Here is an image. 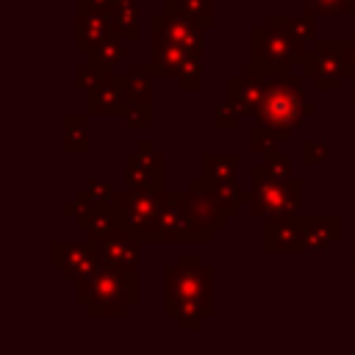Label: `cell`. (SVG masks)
Instances as JSON below:
<instances>
[{
	"label": "cell",
	"mask_w": 355,
	"mask_h": 355,
	"mask_svg": "<svg viewBox=\"0 0 355 355\" xmlns=\"http://www.w3.org/2000/svg\"><path fill=\"white\" fill-rule=\"evenodd\" d=\"M305 94V75H283V78H269L266 97L261 111L255 114V122L272 128L283 141L291 139V133L302 125V97Z\"/></svg>",
	"instance_id": "3957f363"
},
{
	"label": "cell",
	"mask_w": 355,
	"mask_h": 355,
	"mask_svg": "<svg viewBox=\"0 0 355 355\" xmlns=\"http://www.w3.org/2000/svg\"><path fill=\"white\" fill-rule=\"evenodd\" d=\"M139 244L141 241L133 233H125V236H116L100 244L103 263L128 280L133 291V302H139Z\"/></svg>",
	"instance_id": "7c38bea8"
},
{
	"label": "cell",
	"mask_w": 355,
	"mask_h": 355,
	"mask_svg": "<svg viewBox=\"0 0 355 355\" xmlns=\"http://www.w3.org/2000/svg\"><path fill=\"white\" fill-rule=\"evenodd\" d=\"M111 19L105 11H75V50L89 53L92 47L111 39Z\"/></svg>",
	"instance_id": "ffe728a7"
},
{
	"label": "cell",
	"mask_w": 355,
	"mask_h": 355,
	"mask_svg": "<svg viewBox=\"0 0 355 355\" xmlns=\"http://www.w3.org/2000/svg\"><path fill=\"white\" fill-rule=\"evenodd\" d=\"M302 114H305V119L313 116V114H316V103H313V100H302Z\"/></svg>",
	"instance_id": "ab89813d"
},
{
	"label": "cell",
	"mask_w": 355,
	"mask_h": 355,
	"mask_svg": "<svg viewBox=\"0 0 355 355\" xmlns=\"http://www.w3.org/2000/svg\"><path fill=\"white\" fill-rule=\"evenodd\" d=\"M330 161V144L322 139H305L302 141V164L305 166H319Z\"/></svg>",
	"instance_id": "8d00e7d4"
},
{
	"label": "cell",
	"mask_w": 355,
	"mask_h": 355,
	"mask_svg": "<svg viewBox=\"0 0 355 355\" xmlns=\"http://www.w3.org/2000/svg\"><path fill=\"white\" fill-rule=\"evenodd\" d=\"M349 39H316L313 47H308L300 58V69L305 78L313 80L319 92H338L347 67H344V50Z\"/></svg>",
	"instance_id": "5b68a950"
},
{
	"label": "cell",
	"mask_w": 355,
	"mask_h": 355,
	"mask_svg": "<svg viewBox=\"0 0 355 355\" xmlns=\"http://www.w3.org/2000/svg\"><path fill=\"white\" fill-rule=\"evenodd\" d=\"M214 313H216L214 291L191 294V297H186V300H180L178 305H172V308L164 311V316L172 319L178 330H200Z\"/></svg>",
	"instance_id": "ac0fdd59"
},
{
	"label": "cell",
	"mask_w": 355,
	"mask_h": 355,
	"mask_svg": "<svg viewBox=\"0 0 355 355\" xmlns=\"http://www.w3.org/2000/svg\"><path fill=\"white\" fill-rule=\"evenodd\" d=\"M75 227L83 230L92 241H108V239H116V236H125L130 233L122 219L116 216L114 205L111 202H92V205H83L80 214L75 216Z\"/></svg>",
	"instance_id": "5bb4252c"
},
{
	"label": "cell",
	"mask_w": 355,
	"mask_h": 355,
	"mask_svg": "<svg viewBox=\"0 0 355 355\" xmlns=\"http://www.w3.org/2000/svg\"><path fill=\"white\" fill-rule=\"evenodd\" d=\"M114 186H111V180H103V178H94V180H89L83 189H78L75 191V200H80L83 205H92V202H111L114 200Z\"/></svg>",
	"instance_id": "4dcf8cb0"
},
{
	"label": "cell",
	"mask_w": 355,
	"mask_h": 355,
	"mask_svg": "<svg viewBox=\"0 0 355 355\" xmlns=\"http://www.w3.org/2000/svg\"><path fill=\"white\" fill-rule=\"evenodd\" d=\"M214 291V269L205 266L202 255L197 252H183L175 258L172 266L164 272V311L178 305L180 300L191 294H205Z\"/></svg>",
	"instance_id": "8992f818"
},
{
	"label": "cell",
	"mask_w": 355,
	"mask_h": 355,
	"mask_svg": "<svg viewBox=\"0 0 355 355\" xmlns=\"http://www.w3.org/2000/svg\"><path fill=\"white\" fill-rule=\"evenodd\" d=\"M161 202L164 194L136 191L128 186L116 189L111 200L116 216L139 241H161Z\"/></svg>",
	"instance_id": "277c9868"
},
{
	"label": "cell",
	"mask_w": 355,
	"mask_h": 355,
	"mask_svg": "<svg viewBox=\"0 0 355 355\" xmlns=\"http://www.w3.org/2000/svg\"><path fill=\"white\" fill-rule=\"evenodd\" d=\"M250 189H252V202H250L252 216L300 214V208H302V191H305V183H302L300 178L252 183Z\"/></svg>",
	"instance_id": "9c48e42d"
},
{
	"label": "cell",
	"mask_w": 355,
	"mask_h": 355,
	"mask_svg": "<svg viewBox=\"0 0 355 355\" xmlns=\"http://www.w3.org/2000/svg\"><path fill=\"white\" fill-rule=\"evenodd\" d=\"M122 119L133 130H147L153 125V103H128Z\"/></svg>",
	"instance_id": "e575fe53"
},
{
	"label": "cell",
	"mask_w": 355,
	"mask_h": 355,
	"mask_svg": "<svg viewBox=\"0 0 355 355\" xmlns=\"http://www.w3.org/2000/svg\"><path fill=\"white\" fill-rule=\"evenodd\" d=\"M241 158L239 153H202L200 158V178L189 180L191 191H208L219 180H233Z\"/></svg>",
	"instance_id": "d6986e66"
},
{
	"label": "cell",
	"mask_w": 355,
	"mask_h": 355,
	"mask_svg": "<svg viewBox=\"0 0 355 355\" xmlns=\"http://www.w3.org/2000/svg\"><path fill=\"white\" fill-rule=\"evenodd\" d=\"M250 178H252V183H266V180H286V178H291V155L283 153V150L266 153L263 164L250 166Z\"/></svg>",
	"instance_id": "83f0119b"
},
{
	"label": "cell",
	"mask_w": 355,
	"mask_h": 355,
	"mask_svg": "<svg viewBox=\"0 0 355 355\" xmlns=\"http://www.w3.org/2000/svg\"><path fill=\"white\" fill-rule=\"evenodd\" d=\"M191 58H200V53H189L175 42L150 36V61L155 64L158 78H175L183 69V64L191 61Z\"/></svg>",
	"instance_id": "7402d4cb"
},
{
	"label": "cell",
	"mask_w": 355,
	"mask_h": 355,
	"mask_svg": "<svg viewBox=\"0 0 355 355\" xmlns=\"http://www.w3.org/2000/svg\"><path fill=\"white\" fill-rule=\"evenodd\" d=\"M61 128H64L61 147L67 155H80L89 150V116L86 114H67L61 119Z\"/></svg>",
	"instance_id": "484cf974"
},
{
	"label": "cell",
	"mask_w": 355,
	"mask_h": 355,
	"mask_svg": "<svg viewBox=\"0 0 355 355\" xmlns=\"http://www.w3.org/2000/svg\"><path fill=\"white\" fill-rule=\"evenodd\" d=\"M280 141H283V139H280L272 128H266V125H261V122H255L252 130H250V150L258 153V155H266V153L277 150Z\"/></svg>",
	"instance_id": "836d02e7"
},
{
	"label": "cell",
	"mask_w": 355,
	"mask_h": 355,
	"mask_svg": "<svg viewBox=\"0 0 355 355\" xmlns=\"http://www.w3.org/2000/svg\"><path fill=\"white\" fill-rule=\"evenodd\" d=\"M263 22L280 28L283 33H288L294 42H300L305 50L313 47L316 42V17L313 14H302V17H288V14H266Z\"/></svg>",
	"instance_id": "cb8c5ba5"
},
{
	"label": "cell",
	"mask_w": 355,
	"mask_h": 355,
	"mask_svg": "<svg viewBox=\"0 0 355 355\" xmlns=\"http://www.w3.org/2000/svg\"><path fill=\"white\" fill-rule=\"evenodd\" d=\"M150 36L175 42V44H180L183 50L202 55V28H200L197 22L180 17V14H169V11L153 14V17H150Z\"/></svg>",
	"instance_id": "4fadbf2b"
},
{
	"label": "cell",
	"mask_w": 355,
	"mask_h": 355,
	"mask_svg": "<svg viewBox=\"0 0 355 355\" xmlns=\"http://www.w3.org/2000/svg\"><path fill=\"white\" fill-rule=\"evenodd\" d=\"M302 53L305 47L288 33L269 22H261L250 31V61L241 64L239 72L258 78H283L291 75V67H300Z\"/></svg>",
	"instance_id": "6da1fadb"
},
{
	"label": "cell",
	"mask_w": 355,
	"mask_h": 355,
	"mask_svg": "<svg viewBox=\"0 0 355 355\" xmlns=\"http://www.w3.org/2000/svg\"><path fill=\"white\" fill-rule=\"evenodd\" d=\"M75 302L86 308L89 316H114V319H125L128 311L136 305L128 280L119 272L108 269L105 263H100L86 277L75 280Z\"/></svg>",
	"instance_id": "7a4b0ae2"
},
{
	"label": "cell",
	"mask_w": 355,
	"mask_h": 355,
	"mask_svg": "<svg viewBox=\"0 0 355 355\" xmlns=\"http://www.w3.org/2000/svg\"><path fill=\"white\" fill-rule=\"evenodd\" d=\"M111 0H75V11H108Z\"/></svg>",
	"instance_id": "f35d334b"
},
{
	"label": "cell",
	"mask_w": 355,
	"mask_h": 355,
	"mask_svg": "<svg viewBox=\"0 0 355 355\" xmlns=\"http://www.w3.org/2000/svg\"><path fill=\"white\" fill-rule=\"evenodd\" d=\"M211 191L216 194V200L222 202L227 216H239L244 211V205L252 202V189H241L236 180H219L211 186Z\"/></svg>",
	"instance_id": "f1b7e54d"
},
{
	"label": "cell",
	"mask_w": 355,
	"mask_h": 355,
	"mask_svg": "<svg viewBox=\"0 0 355 355\" xmlns=\"http://www.w3.org/2000/svg\"><path fill=\"white\" fill-rule=\"evenodd\" d=\"M263 252L269 255H302L305 214H269L263 216Z\"/></svg>",
	"instance_id": "8fae6325"
},
{
	"label": "cell",
	"mask_w": 355,
	"mask_h": 355,
	"mask_svg": "<svg viewBox=\"0 0 355 355\" xmlns=\"http://www.w3.org/2000/svg\"><path fill=\"white\" fill-rule=\"evenodd\" d=\"M105 72H100L97 67H92L89 61L86 64H78L75 67V89H80V92H89L100 78H103Z\"/></svg>",
	"instance_id": "74e56055"
},
{
	"label": "cell",
	"mask_w": 355,
	"mask_h": 355,
	"mask_svg": "<svg viewBox=\"0 0 355 355\" xmlns=\"http://www.w3.org/2000/svg\"><path fill=\"white\" fill-rule=\"evenodd\" d=\"M50 263L67 277L80 280L103 263L100 241H53L50 244Z\"/></svg>",
	"instance_id": "30bf717a"
},
{
	"label": "cell",
	"mask_w": 355,
	"mask_h": 355,
	"mask_svg": "<svg viewBox=\"0 0 355 355\" xmlns=\"http://www.w3.org/2000/svg\"><path fill=\"white\" fill-rule=\"evenodd\" d=\"M125 186L136 191H166V161L161 153H155L150 139H141L136 150L125 155Z\"/></svg>",
	"instance_id": "ba28073f"
},
{
	"label": "cell",
	"mask_w": 355,
	"mask_h": 355,
	"mask_svg": "<svg viewBox=\"0 0 355 355\" xmlns=\"http://www.w3.org/2000/svg\"><path fill=\"white\" fill-rule=\"evenodd\" d=\"M352 277H355V244H352Z\"/></svg>",
	"instance_id": "60d3db41"
},
{
	"label": "cell",
	"mask_w": 355,
	"mask_h": 355,
	"mask_svg": "<svg viewBox=\"0 0 355 355\" xmlns=\"http://www.w3.org/2000/svg\"><path fill=\"white\" fill-rule=\"evenodd\" d=\"M352 39H355V31H352Z\"/></svg>",
	"instance_id": "b9f144b4"
},
{
	"label": "cell",
	"mask_w": 355,
	"mask_h": 355,
	"mask_svg": "<svg viewBox=\"0 0 355 355\" xmlns=\"http://www.w3.org/2000/svg\"><path fill=\"white\" fill-rule=\"evenodd\" d=\"M266 86L269 78H258V75H244L236 72L225 80V100L241 114V116H255L263 105L266 97Z\"/></svg>",
	"instance_id": "9a60e30c"
},
{
	"label": "cell",
	"mask_w": 355,
	"mask_h": 355,
	"mask_svg": "<svg viewBox=\"0 0 355 355\" xmlns=\"http://www.w3.org/2000/svg\"><path fill=\"white\" fill-rule=\"evenodd\" d=\"M125 92L119 83V75H103L89 92H86V114L89 116H122L125 114Z\"/></svg>",
	"instance_id": "e0dca14e"
},
{
	"label": "cell",
	"mask_w": 355,
	"mask_h": 355,
	"mask_svg": "<svg viewBox=\"0 0 355 355\" xmlns=\"http://www.w3.org/2000/svg\"><path fill=\"white\" fill-rule=\"evenodd\" d=\"M186 202H189V214L191 219L200 225V227H208V230H225L227 227V211L222 208V202L216 200V194L208 189V191H191L186 189Z\"/></svg>",
	"instance_id": "44dd1931"
},
{
	"label": "cell",
	"mask_w": 355,
	"mask_h": 355,
	"mask_svg": "<svg viewBox=\"0 0 355 355\" xmlns=\"http://www.w3.org/2000/svg\"><path fill=\"white\" fill-rule=\"evenodd\" d=\"M180 92H202V55L183 64V69L172 78Z\"/></svg>",
	"instance_id": "1f68e13d"
},
{
	"label": "cell",
	"mask_w": 355,
	"mask_h": 355,
	"mask_svg": "<svg viewBox=\"0 0 355 355\" xmlns=\"http://www.w3.org/2000/svg\"><path fill=\"white\" fill-rule=\"evenodd\" d=\"M86 55H89V64H92V67H97V69L105 72V75H114L116 67L125 64V58H128V47H125V39L111 36V39H105L103 44L92 47Z\"/></svg>",
	"instance_id": "d4e9b609"
},
{
	"label": "cell",
	"mask_w": 355,
	"mask_h": 355,
	"mask_svg": "<svg viewBox=\"0 0 355 355\" xmlns=\"http://www.w3.org/2000/svg\"><path fill=\"white\" fill-rule=\"evenodd\" d=\"M341 241V216L338 214H305L302 255H324Z\"/></svg>",
	"instance_id": "2e32d148"
},
{
	"label": "cell",
	"mask_w": 355,
	"mask_h": 355,
	"mask_svg": "<svg viewBox=\"0 0 355 355\" xmlns=\"http://www.w3.org/2000/svg\"><path fill=\"white\" fill-rule=\"evenodd\" d=\"M241 114L227 103V100H219V103H214V128L216 130H236V128H241Z\"/></svg>",
	"instance_id": "d590c367"
},
{
	"label": "cell",
	"mask_w": 355,
	"mask_h": 355,
	"mask_svg": "<svg viewBox=\"0 0 355 355\" xmlns=\"http://www.w3.org/2000/svg\"><path fill=\"white\" fill-rule=\"evenodd\" d=\"M153 80L155 78H147V75H128V72L119 75L125 100L128 103H153Z\"/></svg>",
	"instance_id": "f546056e"
},
{
	"label": "cell",
	"mask_w": 355,
	"mask_h": 355,
	"mask_svg": "<svg viewBox=\"0 0 355 355\" xmlns=\"http://www.w3.org/2000/svg\"><path fill=\"white\" fill-rule=\"evenodd\" d=\"M216 230L200 227L186 202V189H166L161 202V241H214Z\"/></svg>",
	"instance_id": "52a82bcc"
},
{
	"label": "cell",
	"mask_w": 355,
	"mask_h": 355,
	"mask_svg": "<svg viewBox=\"0 0 355 355\" xmlns=\"http://www.w3.org/2000/svg\"><path fill=\"white\" fill-rule=\"evenodd\" d=\"M150 0H111L108 6V19H111V31L114 36L125 39V42H136L139 39V17H141V6Z\"/></svg>",
	"instance_id": "603a6c76"
},
{
	"label": "cell",
	"mask_w": 355,
	"mask_h": 355,
	"mask_svg": "<svg viewBox=\"0 0 355 355\" xmlns=\"http://www.w3.org/2000/svg\"><path fill=\"white\" fill-rule=\"evenodd\" d=\"M352 11H355V0H302V14H313V17L322 14L349 17Z\"/></svg>",
	"instance_id": "d6a6232c"
},
{
	"label": "cell",
	"mask_w": 355,
	"mask_h": 355,
	"mask_svg": "<svg viewBox=\"0 0 355 355\" xmlns=\"http://www.w3.org/2000/svg\"><path fill=\"white\" fill-rule=\"evenodd\" d=\"M164 11L180 14L191 22H197L200 28H211L216 22L214 0H164Z\"/></svg>",
	"instance_id": "4316f807"
}]
</instances>
